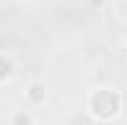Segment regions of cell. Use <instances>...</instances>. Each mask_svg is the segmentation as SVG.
<instances>
[{
	"label": "cell",
	"instance_id": "cell-1",
	"mask_svg": "<svg viewBox=\"0 0 127 125\" xmlns=\"http://www.w3.org/2000/svg\"><path fill=\"white\" fill-rule=\"evenodd\" d=\"M27 98H30L32 103H44V98H47V88H44V83L32 81L30 86H27Z\"/></svg>",
	"mask_w": 127,
	"mask_h": 125
},
{
	"label": "cell",
	"instance_id": "cell-2",
	"mask_svg": "<svg viewBox=\"0 0 127 125\" xmlns=\"http://www.w3.org/2000/svg\"><path fill=\"white\" fill-rule=\"evenodd\" d=\"M12 125H34V118L30 110H17L12 115Z\"/></svg>",
	"mask_w": 127,
	"mask_h": 125
},
{
	"label": "cell",
	"instance_id": "cell-3",
	"mask_svg": "<svg viewBox=\"0 0 127 125\" xmlns=\"http://www.w3.org/2000/svg\"><path fill=\"white\" fill-rule=\"evenodd\" d=\"M12 69H15V66H12V62H10L5 54H0V81L12 76Z\"/></svg>",
	"mask_w": 127,
	"mask_h": 125
}]
</instances>
